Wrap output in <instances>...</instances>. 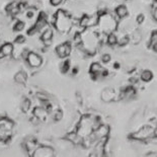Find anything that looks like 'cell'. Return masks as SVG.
Segmentation results:
<instances>
[{
    "mask_svg": "<svg viewBox=\"0 0 157 157\" xmlns=\"http://www.w3.org/2000/svg\"><path fill=\"white\" fill-rule=\"evenodd\" d=\"M54 26L61 34H67L73 26V20L70 15L63 9H59L54 16Z\"/></svg>",
    "mask_w": 157,
    "mask_h": 157,
    "instance_id": "obj_1",
    "label": "cell"
},
{
    "mask_svg": "<svg viewBox=\"0 0 157 157\" xmlns=\"http://www.w3.org/2000/svg\"><path fill=\"white\" fill-rule=\"evenodd\" d=\"M97 24L100 26V29L104 34L114 32L118 27V23L112 15L107 14L106 12L100 15Z\"/></svg>",
    "mask_w": 157,
    "mask_h": 157,
    "instance_id": "obj_2",
    "label": "cell"
},
{
    "mask_svg": "<svg viewBox=\"0 0 157 157\" xmlns=\"http://www.w3.org/2000/svg\"><path fill=\"white\" fill-rule=\"evenodd\" d=\"M156 135V131L154 130L153 127L150 126H144L143 128L140 129L139 131L135 132L134 134L131 135V138L136 140H141V141H146L148 139L154 138Z\"/></svg>",
    "mask_w": 157,
    "mask_h": 157,
    "instance_id": "obj_3",
    "label": "cell"
},
{
    "mask_svg": "<svg viewBox=\"0 0 157 157\" xmlns=\"http://www.w3.org/2000/svg\"><path fill=\"white\" fill-rule=\"evenodd\" d=\"M54 149L50 146H37L32 152L34 157H52L54 156Z\"/></svg>",
    "mask_w": 157,
    "mask_h": 157,
    "instance_id": "obj_4",
    "label": "cell"
},
{
    "mask_svg": "<svg viewBox=\"0 0 157 157\" xmlns=\"http://www.w3.org/2000/svg\"><path fill=\"white\" fill-rule=\"evenodd\" d=\"M98 17H100V15H98L97 13H96V14H93V15H83L80 18V23H80L81 26L85 27V29L97 26Z\"/></svg>",
    "mask_w": 157,
    "mask_h": 157,
    "instance_id": "obj_5",
    "label": "cell"
},
{
    "mask_svg": "<svg viewBox=\"0 0 157 157\" xmlns=\"http://www.w3.org/2000/svg\"><path fill=\"white\" fill-rule=\"evenodd\" d=\"M26 60L27 61V63H29V65L31 66V67H35V68L40 67V66L42 65V62H43L42 57L37 53H34V52H29Z\"/></svg>",
    "mask_w": 157,
    "mask_h": 157,
    "instance_id": "obj_6",
    "label": "cell"
},
{
    "mask_svg": "<svg viewBox=\"0 0 157 157\" xmlns=\"http://www.w3.org/2000/svg\"><path fill=\"white\" fill-rule=\"evenodd\" d=\"M56 54L59 58L68 57L71 54V45L69 42L63 43L56 48Z\"/></svg>",
    "mask_w": 157,
    "mask_h": 157,
    "instance_id": "obj_7",
    "label": "cell"
},
{
    "mask_svg": "<svg viewBox=\"0 0 157 157\" xmlns=\"http://www.w3.org/2000/svg\"><path fill=\"white\" fill-rule=\"evenodd\" d=\"M104 70V68L101 66L100 63H92L91 66H90V69H89V72L91 74L92 78L93 79H96L98 76L101 75L103 71Z\"/></svg>",
    "mask_w": 157,
    "mask_h": 157,
    "instance_id": "obj_8",
    "label": "cell"
},
{
    "mask_svg": "<svg viewBox=\"0 0 157 157\" xmlns=\"http://www.w3.org/2000/svg\"><path fill=\"white\" fill-rule=\"evenodd\" d=\"M115 92L112 88L104 89L103 91L101 92V100L106 101V103H111V101L115 100Z\"/></svg>",
    "mask_w": 157,
    "mask_h": 157,
    "instance_id": "obj_9",
    "label": "cell"
},
{
    "mask_svg": "<svg viewBox=\"0 0 157 157\" xmlns=\"http://www.w3.org/2000/svg\"><path fill=\"white\" fill-rule=\"evenodd\" d=\"M34 115L38 120L45 121L46 118H47V115H48V112L45 109V107L37 106V107H35L34 109Z\"/></svg>",
    "mask_w": 157,
    "mask_h": 157,
    "instance_id": "obj_10",
    "label": "cell"
},
{
    "mask_svg": "<svg viewBox=\"0 0 157 157\" xmlns=\"http://www.w3.org/2000/svg\"><path fill=\"white\" fill-rule=\"evenodd\" d=\"M0 51L2 52V54L4 55V57L10 56V55L13 53V45H12V44H10V43L4 44V45L1 46Z\"/></svg>",
    "mask_w": 157,
    "mask_h": 157,
    "instance_id": "obj_11",
    "label": "cell"
},
{
    "mask_svg": "<svg viewBox=\"0 0 157 157\" xmlns=\"http://www.w3.org/2000/svg\"><path fill=\"white\" fill-rule=\"evenodd\" d=\"M14 80H15V82H17V83H19V84H24L27 80L26 73L23 72V71H19V72L15 74Z\"/></svg>",
    "mask_w": 157,
    "mask_h": 157,
    "instance_id": "obj_12",
    "label": "cell"
},
{
    "mask_svg": "<svg viewBox=\"0 0 157 157\" xmlns=\"http://www.w3.org/2000/svg\"><path fill=\"white\" fill-rule=\"evenodd\" d=\"M115 14L121 18L126 17V16L129 14L128 8H127L125 5H119V6L115 8Z\"/></svg>",
    "mask_w": 157,
    "mask_h": 157,
    "instance_id": "obj_13",
    "label": "cell"
},
{
    "mask_svg": "<svg viewBox=\"0 0 157 157\" xmlns=\"http://www.w3.org/2000/svg\"><path fill=\"white\" fill-rule=\"evenodd\" d=\"M153 78V74L149 70H144L141 74V79L144 82H149L150 80H152Z\"/></svg>",
    "mask_w": 157,
    "mask_h": 157,
    "instance_id": "obj_14",
    "label": "cell"
},
{
    "mask_svg": "<svg viewBox=\"0 0 157 157\" xmlns=\"http://www.w3.org/2000/svg\"><path fill=\"white\" fill-rule=\"evenodd\" d=\"M117 42H118L117 35L114 34V32H109V35H107V38H106V43L109 44V46H114L117 44Z\"/></svg>",
    "mask_w": 157,
    "mask_h": 157,
    "instance_id": "obj_15",
    "label": "cell"
},
{
    "mask_svg": "<svg viewBox=\"0 0 157 157\" xmlns=\"http://www.w3.org/2000/svg\"><path fill=\"white\" fill-rule=\"evenodd\" d=\"M52 38H53V31H52L51 29H47L42 34V35H41L42 42L43 41H47V40H52Z\"/></svg>",
    "mask_w": 157,
    "mask_h": 157,
    "instance_id": "obj_16",
    "label": "cell"
},
{
    "mask_svg": "<svg viewBox=\"0 0 157 157\" xmlns=\"http://www.w3.org/2000/svg\"><path fill=\"white\" fill-rule=\"evenodd\" d=\"M150 45L152 46L153 50L154 51H157V32L154 31L152 35H151V38H150Z\"/></svg>",
    "mask_w": 157,
    "mask_h": 157,
    "instance_id": "obj_17",
    "label": "cell"
},
{
    "mask_svg": "<svg viewBox=\"0 0 157 157\" xmlns=\"http://www.w3.org/2000/svg\"><path fill=\"white\" fill-rule=\"evenodd\" d=\"M29 109H31V100L26 98L21 103V109H23V112H26Z\"/></svg>",
    "mask_w": 157,
    "mask_h": 157,
    "instance_id": "obj_18",
    "label": "cell"
},
{
    "mask_svg": "<svg viewBox=\"0 0 157 157\" xmlns=\"http://www.w3.org/2000/svg\"><path fill=\"white\" fill-rule=\"evenodd\" d=\"M24 26H26V23H24L23 21L19 20L14 24V26H13V31L14 32H21L24 29Z\"/></svg>",
    "mask_w": 157,
    "mask_h": 157,
    "instance_id": "obj_19",
    "label": "cell"
},
{
    "mask_svg": "<svg viewBox=\"0 0 157 157\" xmlns=\"http://www.w3.org/2000/svg\"><path fill=\"white\" fill-rule=\"evenodd\" d=\"M129 42H130V38H129L128 37H127V35H125V37L121 38L120 40H119V38H118V42H117V44H119V46H120V47H124V46H126Z\"/></svg>",
    "mask_w": 157,
    "mask_h": 157,
    "instance_id": "obj_20",
    "label": "cell"
},
{
    "mask_svg": "<svg viewBox=\"0 0 157 157\" xmlns=\"http://www.w3.org/2000/svg\"><path fill=\"white\" fill-rule=\"evenodd\" d=\"M141 38H142V35L140 34V32H133V35H132V40L134 41L135 44L139 43L140 41H141Z\"/></svg>",
    "mask_w": 157,
    "mask_h": 157,
    "instance_id": "obj_21",
    "label": "cell"
},
{
    "mask_svg": "<svg viewBox=\"0 0 157 157\" xmlns=\"http://www.w3.org/2000/svg\"><path fill=\"white\" fill-rule=\"evenodd\" d=\"M69 67H70V62L68 60H66L65 62H63L62 64V67H61V70L63 73H66L68 70H69Z\"/></svg>",
    "mask_w": 157,
    "mask_h": 157,
    "instance_id": "obj_22",
    "label": "cell"
},
{
    "mask_svg": "<svg viewBox=\"0 0 157 157\" xmlns=\"http://www.w3.org/2000/svg\"><path fill=\"white\" fill-rule=\"evenodd\" d=\"M62 118H63V114H62L61 111H57L54 114V120L56 121V122H59V121H61Z\"/></svg>",
    "mask_w": 157,
    "mask_h": 157,
    "instance_id": "obj_23",
    "label": "cell"
},
{
    "mask_svg": "<svg viewBox=\"0 0 157 157\" xmlns=\"http://www.w3.org/2000/svg\"><path fill=\"white\" fill-rule=\"evenodd\" d=\"M14 42L16 44H23L26 42V38L23 37V35H17V37L15 38V41Z\"/></svg>",
    "mask_w": 157,
    "mask_h": 157,
    "instance_id": "obj_24",
    "label": "cell"
},
{
    "mask_svg": "<svg viewBox=\"0 0 157 157\" xmlns=\"http://www.w3.org/2000/svg\"><path fill=\"white\" fill-rule=\"evenodd\" d=\"M101 60H103V63H109L111 61V56H109V54H104L103 55V57H101Z\"/></svg>",
    "mask_w": 157,
    "mask_h": 157,
    "instance_id": "obj_25",
    "label": "cell"
},
{
    "mask_svg": "<svg viewBox=\"0 0 157 157\" xmlns=\"http://www.w3.org/2000/svg\"><path fill=\"white\" fill-rule=\"evenodd\" d=\"M137 23H138L139 24H142L143 23V21L145 20V16L144 14H139V15H137Z\"/></svg>",
    "mask_w": 157,
    "mask_h": 157,
    "instance_id": "obj_26",
    "label": "cell"
},
{
    "mask_svg": "<svg viewBox=\"0 0 157 157\" xmlns=\"http://www.w3.org/2000/svg\"><path fill=\"white\" fill-rule=\"evenodd\" d=\"M63 2V0H50V3L53 5V6H58Z\"/></svg>",
    "mask_w": 157,
    "mask_h": 157,
    "instance_id": "obj_27",
    "label": "cell"
},
{
    "mask_svg": "<svg viewBox=\"0 0 157 157\" xmlns=\"http://www.w3.org/2000/svg\"><path fill=\"white\" fill-rule=\"evenodd\" d=\"M77 72H78V69H77V68H74V69H72L73 74H77Z\"/></svg>",
    "mask_w": 157,
    "mask_h": 157,
    "instance_id": "obj_28",
    "label": "cell"
}]
</instances>
